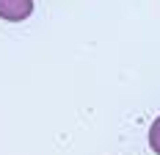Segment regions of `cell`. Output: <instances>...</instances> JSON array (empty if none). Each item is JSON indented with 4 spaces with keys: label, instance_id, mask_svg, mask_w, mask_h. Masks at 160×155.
<instances>
[{
    "label": "cell",
    "instance_id": "6da1fadb",
    "mask_svg": "<svg viewBox=\"0 0 160 155\" xmlns=\"http://www.w3.org/2000/svg\"><path fill=\"white\" fill-rule=\"evenodd\" d=\"M33 14V0H0V19L22 22Z\"/></svg>",
    "mask_w": 160,
    "mask_h": 155
},
{
    "label": "cell",
    "instance_id": "7a4b0ae2",
    "mask_svg": "<svg viewBox=\"0 0 160 155\" xmlns=\"http://www.w3.org/2000/svg\"><path fill=\"white\" fill-rule=\"evenodd\" d=\"M149 147H152V152L160 155V116L152 122V127H149Z\"/></svg>",
    "mask_w": 160,
    "mask_h": 155
}]
</instances>
